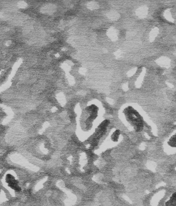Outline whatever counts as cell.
Wrapping results in <instances>:
<instances>
[{"instance_id":"6da1fadb","label":"cell","mask_w":176,"mask_h":206,"mask_svg":"<svg viewBox=\"0 0 176 206\" xmlns=\"http://www.w3.org/2000/svg\"><path fill=\"white\" fill-rule=\"evenodd\" d=\"M127 119L132 125L135 130L140 132L143 129V119L139 113L131 106L126 108L125 110Z\"/></svg>"},{"instance_id":"7a4b0ae2","label":"cell","mask_w":176,"mask_h":206,"mask_svg":"<svg viewBox=\"0 0 176 206\" xmlns=\"http://www.w3.org/2000/svg\"><path fill=\"white\" fill-rule=\"evenodd\" d=\"M166 206H176V192L173 193L169 200L165 203Z\"/></svg>"},{"instance_id":"3957f363","label":"cell","mask_w":176,"mask_h":206,"mask_svg":"<svg viewBox=\"0 0 176 206\" xmlns=\"http://www.w3.org/2000/svg\"><path fill=\"white\" fill-rule=\"evenodd\" d=\"M168 143L170 147H176V133L169 138Z\"/></svg>"}]
</instances>
